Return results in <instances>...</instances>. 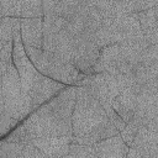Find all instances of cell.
Wrapping results in <instances>:
<instances>
[{
	"label": "cell",
	"instance_id": "cell-1",
	"mask_svg": "<svg viewBox=\"0 0 158 158\" xmlns=\"http://www.w3.org/2000/svg\"><path fill=\"white\" fill-rule=\"evenodd\" d=\"M105 110L93 93L84 86H75V102L72 114V143L94 146L117 136Z\"/></svg>",
	"mask_w": 158,
	"mask_h": 158
},
{
	"label": "cell",
	"instance_id": "cell-2",
	"mask_svg": "<svg viewBox=\"0 0 158 158\" xmlns=\"http://www.w3.org/2000/svg\"><path fill=\"white\" fill-rule=\"evenodd\" d=\"M74 102L75 86H67L27 116L22 125L33 139L38 137H72Z\"/></svg>",
	"mask_w": 158,
	"mask_h": 158
},
{
	"label": "cell",
	"instance_id": "cell-3",
	"mask_svg": "<svg viewBox=\"0 0 158 158\" xmlns=\"http://www.w3.org/2000/svg\"><path fill=\"white\" fill-rule=\"evenodd\" d=\"M25 51L37 72L52 80L67 86H75L84 75L77 70L73 63L64 62L56 56L44 52L42 48L25 47Z\"/></svg>",
	"mask_w": 158,
	"mask_h": 158
},
{
	"label": "cell",
	"instance_id": "cell-4",
	"mask_svg": "<svg viewBox=\"0 0 158 158\" xmlns=\"http://www.w3.org/2000/svg\"><path fill=\"white\" fill-rule=\"evenodd\" d=\"M12 44V63L20 77L22 94L28 95L43 75L37 72V69L33 67L30 58L27 57L20 35H16L14 37Z\"/></svg>",
	"mask_w": 158,
	"mask_h": 158
},
{
	"label": "cell",
	"instance_id": "cell-5",
	"mask_svg": "<svg viewBox=\"0 0 158 158\" xmlns=\"http://www.w3.org/2000/svg\"><path fill=\"white\" fill-rule=\"evenodd\" d=\"M100 54V48L88 35L74 37V52L72 63L84 75L93 74V67Z\"/></svg>",
	"mask_w": 158,
	"mask_h": 158
},
{
	"label": "cell",
	"instance_id": "cell-6",
	"mask_svg": "<svg viewBox=\"0 0 158 158\" xmlns=\"http://www.w3.org/2000/svg\"><path fill=\"white\" fill-rule=\"evenodd\" d=\"M109 73V74H131L133 67H131L123 58L118 44H111L100 49V54L96 63L93 67V74Z\"/></svg>",
	"mask_w": 158,
	"mask_h": 158
},
{
	"label": "cell",
	"instance_id": "cell-7",
	"mask_svg": "<svg viewBox=\"0 0 158 158\" xmlns=\"http://www.w3.org/2000/svg\"><path fill=\"white\" fill-rule=\"evenodd\" d=\"M0 7L4 17L16 19H36L43 17L42 1L36 0H6L0 1Z\"/></svg>",
	"mask_w": 158,
	"mask_h": 158
},
{
	"label": "cell",
	"instance_id": "cell-8",
	"mask_svg": "<svg viewBox=\"0 0 158 158\" xmlns=\"http://www.w3.org/2000/svg\"><path fill=\"white\" fill-rule=\"evenodd\" d=\"M1 94L4 99V106L15 104L22 96L20 77L12 62L9 63L4 70L1 81Z\"/></svg>",
	"mask_w": 158,
	"mask_h": 158
},
{
	"label": "cell",
	"instance_id": "cell-9",
	"mask_svg": "<svg viewBox=\"0 0 158 158\" xmlns=\"http://www.w3.org/2000/svg\"><path fill=\"white\" fill-rule=\"evenodd\" d=\"M139 86L133 85L123 89L112 101V109L114 111L127 123L132 120L133 114L136 111V104H137V94H138Z\"/></svg>",
	"mask_w": 158,
	"mask_h": 158
},
{
	"label": "cell",
	"instance_id": "cell-10",
	"mask_svg": "<svg viewBox=\"0 0 158 158\" xmlns=\"http://www.w3.org/2000/svg\"><path fill=\"white\" fill-rule=\"evenodd\" d=\"M72 137H38L32 143L49 158H67Z\"/></svg>",
	"mask_w": 158,
	"mask_h": 158
},
{
	"label": "cell",
	"instance_id": "cell-11",
	"mask_svg": "<svg viewBox=\"0 0 158 158\" xmlns=\"http://www.w3.org/2000/svg\"><path fill=\"white\" fill-rule=\"evenodd\" d=\"M20 20H21L20 36L23 47L42 48V41H43L42 17L20 19Z\"/></svg>",
	"mask_w": 158,
	"mask_h": 158
},
{
	"label": "cell",
	"instance_id": "cell-12",
	"mask_svg": "<svg viewBox=\"0 0 158 158\" xmlns=\"http://www.w3.org/2000/svg\"><path fill=\"white\" fill-rule=\"evenodd\" d=\"M94 149L96 158H126L130 147L117 135L95 143Z\"/></svg>",
	"mask_w": 158,
	"mask_h": 158
},
{
	"label": "cell",
	"instance_id": "cell-13",
	"mask_svg": "<svg viewBox=\"0 0 158 158\" xmlns=\"http://www.w3.org/2000/svg\"><path fill=\"white\" fill-rule=\"evenodd\" d=\"M137 19H138L142 33L152 30H158V5L138 12Z\"/></svg>",
	"mask_w": 158,
	"mask_h": 158
},
{
	"label": "cell",
	"instance_id": "cell-14",
	"mask_svg": "<svg viewBox=\"0 0 158 158\" xmlns=\"http://www.w3.org/2000/svg\"><path fill=\"white\" fill-rule=\"evenodd\" d=\"M5 141L7 142H11V143H17V144H21V146H26L28 143L32 142V137L30 135V132L26 130V127L22 125V122L15 128L12 130L7 136L6 138H4Z\"/></svg>",
	"mask_w": 158,
	"mask_h": 158
},
{
	"label": "cell",
	"instance_id": "cell-15",
	"mask_svg": "<svg viewBox=\"0 0 158 158\" xmlns=\"http://www.w3.org/2000/svg\"><path fill=\"white\" fill-rule=\"evenodd\" d=\"M67 158H96L94 146H86V144H78L72 143L69 147V153Z\"/></svg>",
	"mask_w": 158,
	"mask_h": 158
},
{
	"label": "cell",
	"instance_id": "cell-16",
	"mask_svg": "<svg viewBox=\"0 0 158 158\" xmlns=\"http://www.w3.org/2000/svg\"><path fill=\"white\" fill-rule=\"evenodd\" d=\"M139 127H141V126H139L138 123H136L135 121L131 120V121L127 122L126 126L120 131L118 136L121 137V139H122L128 147H131V144H132V142H133V138H135V136H136V133H137V131H138Z\"/></svg>",
	"mask_w": 158,
	"mask_h": 158
},
{
	"label": "cell",
	"instance_id": "cell-17",
	"mask_svg": "<svg viewBox=\"0 0 158 158\" xmlns=\"http://www.w3.org/2000/svg\"><path fill=\"white\" fill-rule=\"evenodd\" d=\"M12 42L0 40V70H5L9 63L12 62Z\"/></svg>",
	"mask_w": 158,
	"mask_h": 158
},
{
	"label": "cell",
	"instance_id": "cell-18",
	"mask_svg": "<svg viewBox=\"0 0 158 158\" xmlns=\"http://www.w3.org/2000/svg\"><path fill=\"white\" fill-rule=\"evenodd\" d=\"M21 157H23V158H49L41 149H38L32 142L26 144V146H23Z\"/></svg>",
	"mask_w": 158,
	"mask_h": 158
},
{
	"label": "cell",
	"instance_id": "cell-19",
	"mask_svg": "<svg viewBox=\"0 0 158 158\" xmlns=\"http://www.w3.org/2000/svg\"><path fill=\"white\" fill-rule=\"evenodd\" d=\"M0 158H7V157L5 156V153H4V151H2V147H1V143H0Z\"/></svg>",
	"mask_w": 158,
	"mask_h": 158
},
{
	"label": "cell",
	"instance_id": "cell-20",
	"mask_svg": "<svg viewBox=\"0 0 158 158\" xmlns=\"http://www.w3.org/2000/svg\"><path fill=\"white\" fill-rule=\"evenodd\" d=\"M20 158H23V157H21V156H20Z\"/></svg>",
	"mask_w": 158,
	"mask_h": 158
}]
</instances>
